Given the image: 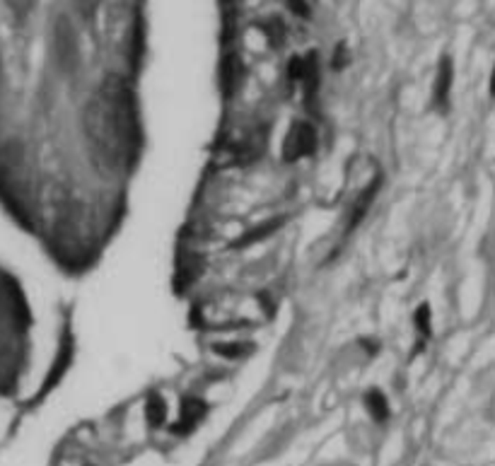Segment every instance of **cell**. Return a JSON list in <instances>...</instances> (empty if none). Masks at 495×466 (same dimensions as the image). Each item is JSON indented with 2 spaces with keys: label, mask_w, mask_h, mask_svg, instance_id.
I'll return each instance as SVG.
<instances>
[{
  "label": "cell",
  "mask_w": 495,
  "mask_h": 466,
  "mask_svg": "<svg viewBox=\"0 0 495 466\" xmlns=\"http://www.w3.org/2000/svg\"><path fill=\"white\" fill-rule=\"evenodd\" d=\"M5 5H8L17 17H24V15L34 8V0H5Z\"/></svg>",
  "instance_id": "7c38bea8"
},
{
  "label": "cell",
  "mask_w": 495,
  "mask_h": 466,
  "mask_svg": "<svg viewBox=\"0 0 495 466\" xmlns=\"http://www.w3.org/2000/svg\"><path fill=\"white\" fill-rule=\"evenodd\" d=\"M82 131L95 165L109 174H121L136 165L140 153V121L133 90L121 75H109L100 85L82 114Z\"/></svg>",
  "instance_id": "6da1fadb"
},
{
  "label": "cell",
  "mask_w": 495,
  "mask_h": 466,
  "mask_svg": "<svg viewBox=\"0 0 495 466\" xmlns=\"http://www.w3.org/2000/svg\"><path fill=\"white\" fill-rule=\"evenodd\" d=\"M415 324H418V331H423L425 336L430 333V307L420 305L418 312H415Z\"/></svg>",
  "instance_id": "8fae6325"
},
{
  "label": "cell",
  "mask_w": 495,
  "mask_h": 466,
  "mask_svg": "<svg viewBox=\"0 0 495 466\" xmlns=\"http://www.w3.org/2000/svg\"><path fill=\"white\" fill-rule=\"evenodd\" d=\"M491 95L495 97V68H493V75H491Z\"/></svg>",
  "instance_id": "4fadbf2b"
},
{
  "label": "cell",
  "mask_w": 495,
  "mask_h": 466,
  "mask_svg": "<svg viewBox=\"0 0 495 466\" xmlns=\"http://www.w3.org/2000/svg\"><path fill=\"white\" fill-rule=\"evenodd\" d=\"M53 41H56V58L58 66L63 71H73L77 63V37L73 24L68 22V17H58L56 32H53Z\"/></svg>",
  "instance_id": "3957f363"
},
{
  "label": "cell",
  "mask_w": 495,
  "mask_h": 466,
  "mask_svg": "<svg viewBox=\"0 0 495 466\" xmlns=\"http://www.w3.org/2000/svg\"><path fill=\"white\" fill-rule=\"evenodd\" d=\"M452 80H454V66L452 58L442 56L438 66V77H435V104L445 109L449 102V92H452Z\"/></svg>",
  "instance_id": "277c9868"
},
{
  "label": "cell",
  "mask_w": 495,
  "mask_h": 466,
  "mask_svg": "<svg viewBox=\"0 0 495 466\" xmlns=\"http://www.w3.org/2000/svg\"><path fill=\"white\" fill-rule=\"evenodd\" d=\"M0 80H3V71H0Z\"/></svg>",
  "instance_id": "5bb4252c"
},
{
  "label": "cell",
  "mask_w": 495,
  "mask_h": 466,
  "mask_svg": "<svg viewBox=\"0 0 495 466\" xmlns=\"http://www.w3.org/2000/svg\"><path fill=\"white\" fill-rule=\"evenodd\" d=\"M281 225H283V218H276V220H271V223H263V225H259V227L249 230L247 234H242V237H239L237 247H249V244H254V242H259V239L268 237V234L276 232Z\"/></svg>",
  "instance_id": "9c48e42d"
},
{
  "label": "cell",
  "mask_w": 495,
  "mask_h": 466,
  "mask_svg": "<svg viewBox=\"0 0 495 466\" xmlns=\"http://www.w3.org/2000/svg\"><path fill=\"white\" fill-rule=\"evenodd\" d=\"M73 3H75V10L82 15V17L90 19V17H95V15H97L102 0H73Z\"/></svg>",
  "instance_id": "30bf717a"
},
{
  "label": "cell",
  "mask_w": 495,
  "mask_h": 466,
  "mask_svg": "<svg viewBox=\"0 0 495 466\" xmlns=\"http://www.w3.org/2000/svg\"><path fill=\"white\" fill-rule=\"evenodd\" d=\"M380 186H382V176H375V179L370 181V184L362 189V194L357 196V201L353 203V210H351V227H355L357 223H360L362 218L367 215V208L372 205V201H375V196H377V191H380Z\"/></svg>",
  "instance_id": "5b68a950"
},
{
  "label": "cell",
  "mask_w": 495,
  "mask_h": 466,
  "mask_svg": "<svg viewBox=\"0 0 495 466\" xmlns=\"http://www.w3.org/2000/svg\"><path fill=\"white\" fill-rule=\"evenodd\" d=\"M365 409H367V413L377 420V423L386 420V416H389V406H386L384 394L377 391V389H372V391H367L365 394Z\"/></svg>",
  "instance_id": "ba28073f"
},
{
  "label": "cell",
  "mask_w": 495,
  "mask_h": 466,
  "mask_svg": "<svg viewBox=\"0 0 495 466\" xmlns=\"http://www.w3.org/2000/svg\"><path fill=\"white\" fill-rule=\"evenodd\" d=\"M145 418L153 428H162L165 420H167V404L162 401L160 394H150L148 396V404H145Z\"/></svg>",
  "instance_id": "52a82bcc"
},
{
  "label": "cell",
  "mask_w": 495,
  "mask_h": 466,
  "mask_svg": "<svg viewBox=\"0 0 495 466\" xmlns=\"http://www.w3.org/2000/svg\"><path fill=\"white\" fill-rule=\"evenodd\" d=\"M205 416V404L203 401H198V399H186L184 401V406H181V416H179V425H176L174 430H191L196 423H198L200 418Z\"/></svg>",
  "instance_id": "8992f818"
},
{
  "label": "cell",
  "mask_w": 495,
  "mask_h": 466,
  "mask_svg": "<svg viewBox=\"0 0 495 466\" xmlns=\"http://www.w3.org/2000/svg\"><path fill=\"white\" fill-rule=\"evenodd\" d=\"M317 131L312 124L307 121H297L290 129V133L286 136V143H283V157L288 162L302 160V157H312L317 150Z\"/></svg>",
  "instance_id": "7a4b0ae2"
}]
</instances>
